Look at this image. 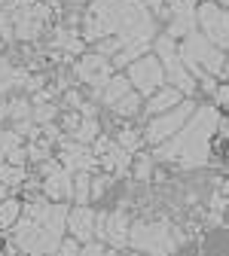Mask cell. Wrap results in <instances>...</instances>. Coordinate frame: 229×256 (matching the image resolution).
Here are the masks:
<instances>
[{
  "label": "cell",
  "instance_id": "obj_1",
  "mask_svg": "<svg viewBox=\"0 0 229 256\" xmlns=\"http://www.w3.org/2000/svg\"><path fill=\"white\" fill-rule=\"evenodd\" d=\"M46 192L52 198H64V196H71V177L68 174H52L49 180H46Z\"/></svg>",
  "mask_w": 229,
  "mask_h": 256
},
{
  "label": "cell",
  "instance_id": "obj_2",
  "mask_svg": "<svg viewBox=\"0 0 229 256\" xmlns=\"http://www.w3.org/2000/svg\"><path fill=\"white\" fill-rule=\"evenodd\" d=\"M71 229H74L77 238H86L89 235V229H92V214L86 208H80V210L71 214Z\"/></svg>",
  "mask_w": 229,
  "mask_h": 256
},
{
  "label": "cell",
  "instance_id": "obj_3",
  "mask_svg": "<svg viewBox=\"0 0 229 256\" xmlns=\"http://www.w3.org/2000/svg\"><path fill=\"white\" fill-rule=\"evenodd\" d=\"M16 216H19V202H4V208H0V222L10 226V222H16Z\"/></svg>",
  "mask_w": 229,
  "mask_h": 256
},
{
  "label": "cell",
  "instance_id": "obj_4",
  "mask_svg": "<svg viewBox=\"0 0 229 256\" xmlns=\"http://www.w3.org/2000/svg\"><path fill=\"white\" fill-rule=\"evenodd\" d=\"M0 180H4V183H13V180H16V183H19V180H22V171H19V168H0Z\"/></svg>",
  "mask_w": 229,
  "mask_h": 256
},
{
  "label": "cell",
  "instance_id": "obj_5",
  "mask_svg": "<svg viewBox=\"0 0 229 256\" xmlns=\"http://www.w3.org/2000/svg\"><path fill=\"white\" fill-rule=\"evenodd\" d=\"M125 92V82L122 80H116V82H110V88H107V101H116L119 94Z\"/></svg>",
  "mask_w": 229,
  "mask_h": 256
},
{
  "label": "cell",
  "instance_id": "obj_6",
  "mask_svg": "<svg viewBox=\"0 0 229 256\" xmlns=\"http://www.w3.org/2000/svg\"><path fill=\"white\" fill-rule=\"evenodd\" d=\"M4 74H7V64H4V61H0V76H4Z\"/></svg>",
  "mask_w": 229,
  "mask_h": 256
},
{
  "label": "cell",
  "instance_id": "obj_7",
  "mask_svg": "<svg viewBox=\"0 0 229 256\" xmlns=\"http://www.w3.org/2000/svg\"><path fill=\"white\" fill-rule=\"evenodd\" d=\"M0 198H4V180H0Z\"/></svg>",
  "mask_w": 229,
  "mask_h": 256
},
{
  "label": "cell",
  "instance_id": "obj_8",
  "mask_svg": "<svg viewBox=\"0 0 229 256\" xmlns=\"http://www.w3.org/2000/svg\"><path fill=\"white\" fill-rule=\"evenodd\" d=\"M0 4H4V0H0Z\"/></svg>",
  "mask_w": 229,
  "mask_h": 256
}]
</instances>
